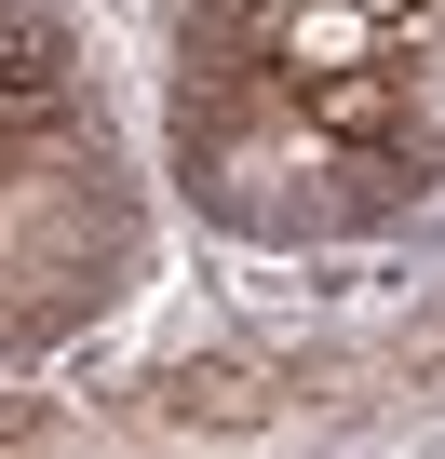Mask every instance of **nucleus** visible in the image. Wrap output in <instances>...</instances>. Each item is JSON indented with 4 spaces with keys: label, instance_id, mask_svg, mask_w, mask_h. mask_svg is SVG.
Masks as SVG:
<instances>
[{
    "label": "nucleus",
    "instance_id": "obj_1",
    "mask_svg": "<svg viewBox=\"0 0 445 459\" xmlns=\"http://www.w3.org/2000/svg\"><path fill=\"white\" fill-rule=\"evenodd\" d=\"M55 82H68V55L41 28V0H0V162L28 149V122L55 108Z\"/></svg>",
    "mask_w": 445,
    "mask_h": 459
}]
</instances>
